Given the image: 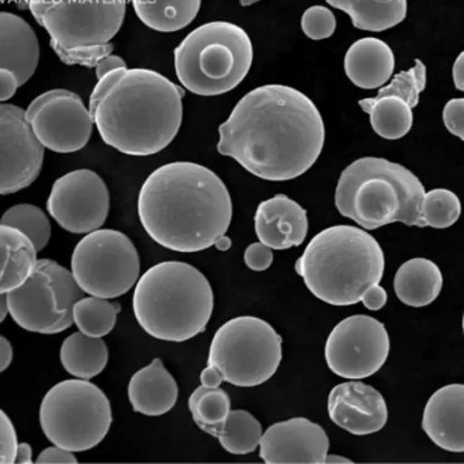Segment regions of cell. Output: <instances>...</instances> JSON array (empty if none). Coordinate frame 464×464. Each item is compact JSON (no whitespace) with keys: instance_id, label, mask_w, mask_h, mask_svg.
<instances>
[{"instance_id":"cell-15","label":"cell","mask_w":464,"mask_h":464,"mask_svg":"<svg viewBox=\"0 0 464 464\" xmlns=\"http://www.w3.org/2000/svg\"><path fill=\"white\" fill-rule=\"evenodd\" d=\"M47 210L65 231L91 234L106 223L111 193L98 173L91 169L73 170L53 183Z\"/></svg>"},{"instance_id":"cell-39","label":"cell","mask_w":464,"mask_h":464,"mask_svg":"<svg viewBox=\"0 0 464 464\" xmlns=\"http://www.w3.org/2000/svg\"><path fill=\"white\" fill-rule=\"evenodd\" d=\"M464 99H452L443 109V122L450 134L464 140Z\"/></svg>"},{"instance_id":"cell-17","label":"cell","mask_w":464,"mask_h":464,"mask_svg":"<svg viewBox=\"0 0 464 464\" xmlns=\"http://www.w3.org/2000/svg\"><path fill=\"white\" fill-rule=\"evenodd\" d=\"M259 448L267 464H323L330 440L320 425L307 418H292L267 428Z\"/></svg>"},{"instance_id":"cell-9","label":"cell","mask_w":464,"mask_h":464,"mask_svg":"<svg viewBox=\"0 0 464 464\" xmlns=\"http://www.w3.org/2000/svg\"><path fill=\"white\" fill-rule=\"evenodd\" d=\"M282 343V336L266 321L249 315L232 318L217 330L208 366L218 369L232 386H261L279 369Z\"/></svg>"},{"instance_id":"cell-36","label":"cell","mask_w":464,"mask_h":464,"mask_svg":"<svg viewBox=\"0 0 464 464\" xmlns=\"http://www.w3.org/2000/svg\"><path fill=\"white\" fill-rule=\"evenodd\" d=\"M302 29L311 40H325L335 33L336 17L328 7H308L303 14Z\"/></svg>"},{"instance_id":"cell-35","label":"cell","mask_w":464,"mask_h":464,"mask_svg":"<svg viewBox=\"0 0 464 464\" xmlns=\"http://www.w3.org/2000/svg\"><path fill=\"white\" fill-rule=\"evenodd\" d=\"M427 88V66L420 60H415L411 70L401 71L390 82V85L380 89L377 98L395 96L414 109L420 103V92Z\"/></svg>"},{"instance_id":"cell-52","label":"cell","mask_w":464,"mask_h":464,"mask_svg":"<svg viewBox=\"0 0 464 464\" xmlns=\"http://www.w3.org/2000/svg\"><path fill=\"white\" fill-rule=\"evenodd\" d=\"M242 6H249V5H254V2H241Z\"/></svg>"},{"instance_id":"cell-21","label":"cell","mask_w":464,"mask_h":464,"mask_svg":"<svg viewBox=\"0 0 464 464\" xmlns=\"http://www.w3.org/2000/svg\"><path fill=\"white\" fill-rule=\"evenodd\" d=\"M40 63V44L32 25L13 13H0V70L9 71L24 85Z\"/></svg>"},{"instance_id":"cell-16","label":"cell","mask_w":464,"mask_h":464,"mask_svg":"<svg viewBox=\"0 0 464 464\" xmlns=\"http://www.w3.org/2000/svg\"><path fill=\"white\" fill-rule=\"evenodd\" d=\"M45 147L14 104L0 106V193L13 195L35 182L44 163Z\"/></svg>"},{"instance_id":"cell-2","label":"cell","mask_w":464,"mask_h":464,"mask_svg":"<svg viewBox=\"0 0 464 464\" xmlns=\"http://www.w3.org/2000/svg\"><path fill=\"white\" fill-rule=\"evenodd\" d=\"M145 232L170 251H204L226 236L232 198L226 183L195 162H172L148 176L139 196Z\"/></svg>"},{"instance_id":"cell-12","label":"cell","mask_w":464,"mask_h":464,"mask_svg":"<svg viewBox=\"0 0 464 464\" xmlns=\"http://www.w3.org/2000/svg\"><path fill=\"white\" fill-rule=\"evenodd\" d=\"M140 255L131 239L117 229L86 234L73 249L71 272L83 292L117 298L140 280Z\"/></svg>"},{"instance_id":"cell-34","label":"cell","mask_w":464,"mask_h":464,"mask_svg":"<svg viewBox=\"0 0 464 464\" xmlns=\"http://www.w3.org/2000/svg\"><path fill=\"white\" fill-rule=\"evenodd\" d=\"M420 211L425 227L448 228L459 220L461 204L458 196L448 188H433L425 193L420 201Z\"/></svg>"},{"instance_id":"cell-23","label":"cell","mask_w":464,"mask_h":464,"mask_svg":"<svg viewBox=\"0 0 464 464\" xmlns=\"http://www.w3.org/2000/svg\"><path fill=\"white\" fill-rule=\"evenodd\" d=\"M343 66L354 86L382 89L394 73V53L380 38H361L349 48Z\"/></svg>"},{"instance_id":"cell-14","label":"cell","mask_w":464,"mask_h":464,"mask_svg":"<svg viewBox=\"0 0 464 464\" xmlns=\"http://www.w3.org/2000/svg\"><path fill=\"white\" fill-rule=\"evenodd\" d=\"M25 119L41 144L57 154L81 151L93 131L91 111L78 94L66 89L37 96L25 111Z\"/></svg>"},{"instance_id":"cell-48","label":"cell","mask_w":464,"mask_h":464,"mask_svg":"<svg viewBox=\"0 0 464 464\" xmlns=\"http://www.w3.org/2000/svg\"><path fill=\"white\" fill-rule=\"evenodd\" d=\"M16 463H33V449L32 446L29 445V443H19V449H17Z\"/></svg>"},{"instance_id":"cell-5","label":"cell","mask_w":464,"mask_h":464,"mask_svg":"<svg viewBox=\"0 0 464 464\" xmlns=\"http://www.w3.org/2000/svg\"><path fill=\"white\" fill-rule=\"evenodd\" d=\"M132 308L140 326L154 338L185 343L206 330L214 310L210 282L185 262H162L140 277Z\"/></svg>"},{"instance_id":"cell-45","label":"cell","mask_w":464,"mask_h":464,"mask_svg":"<svg viewBox=\"0 0 464 464\" xmlns=\"http://www.w3.org/2000/svg\"><path fill=\"white\" fill-rule=\"evenodd\" d=\"M200 380L203 386L210 387V389L220 387L221 383L224 382L223 374L220 373L218 369L213 366H208L201 372Z\"/></svg>"},{"instance_id":"cell-7","label":"cell","mask_w":464,"mask_h":464,"mask_svg":"<svg viewBox=\"0 0 464 464\" xmlns=\"http://www.w3.org/2000/svg\"><path fill=\"white\" fill-rule=\"evenodd\" d=\"M254 61L248 33L228 22L193 30L175 48V70L183 88L198 96L228 93L246 78Z\"/></svg>"},{"instance_id":"cell-6","label":"cell","mask_w":464,"mask_h":464,"mask_svg":"<svg viewBox=\"0 0 464 464\" xmlns=\"http://www.w3.org/2000/svg\"><path fill=\"white\" fill-rule=\"evenodd\" d=\"M425 193L411 170L384 158L366 157L339 176L335 206L341 216L369 231L392 223L424 228L420 208Z\"/></svg>"},{"instance_id":"cell-29","label":"cell","mask_w":464,"mask_h":464,"mask_svg":"<svg viewBox=\"0 0 464 464\" xmlns=\"http://www.w3.org/2000/svg\"><path fill=\"white\" fill-rule=\"evenodd\" d=\"M201 430L217 438L231 455H249L255 452L264 435L261 422L251 412L244 410L229 411L224 422L201 428Z\"/></svg>"},{"instance_id":"cell-51","label":"cell","mask_w":464,"mask_h":464,"mask_svg":"<svg viewBox=\"0 0 464 464\" xmlns=\"http://www.w3.org/2000/svg\"><path fill=\"white\" fill-rule=\"evenodd\" d=\"M0 304H2V317L0 320L4 321L6 318L7 311H9V305H7L6 295H2L0 298Z\"/></svg>"},{"instance_id":"cell-33","label":"cell","mask_w":464,"mask_h":464,"mask_svg":"<svg viewBox=\"0 0 464 464\" xmlns=\"http://www.w3.org/2000/svg\"><path fill=\"white\" fill-rule=\"evenodd\" d=\"M188 410L198 428L213 427L226 420L231 411V399L220 387L210 389L201 384L188 399Z\"/></svg>"},{"instance_id":"cell-37","label":"cell","mask_w":464,"mask_h":464,"mask_svg":"<svg viewBox=\"0 0 464 464\" xmlns=\"http://www.w3.org/2000/svg\"><path fill=\"white\" fill-rule=\"evenodd\" d=\"M114 45L111 43L101 47L82 48V50L55 51L60 60L65 65H81L86 68H96L103 58L113 53Z\"/></svg>"},{"instance_id":"cell-18","label":"cell","mask_w":464,"mask_h":464,"mask_svg":"<svg viewBox=\"0 0 464 464\" xmlns=\"http://www.w3.org/2000/svg\"><path fill=\"white\" fill-rule=\"evenodd\" d=\"M328 414L334 424L356 436L379 432L389 420L383 395L358 380L338 384L331 390Z\"/></svg>"},{"instance_id":"cell-38","label":"cell","mask_w":464,"mask_h":464,"mask_svg":"<svg viewBox=\"0 0 464 464\" xmlns=\"http://www.w3.org/2000/svg\"><path fill=\"white\" fill-rule=\"evenodd\" d=\"M17 442L16 430L13 427L12 420L6 412L0 411V463H16Z\"/></svg>"},{"instance_id":"cell-20","label":"cell","mask_w":464,"mask_h":464,"mask_svg":"<svg viewBox=\"0 0 464 464\" xmlns=\"http://www.w3.org/2000/svg\"><path fill=\"white\" fill-rule=\"evenodd\" d=\"M430 440L448 452L464 450V386L449 384L430 395L422 418Z\"/></svg>"},{"instance_id":"cell-13","label":"cell","mask_w":464,"mask_h":464,"mask_svg":"<svg viewBox=\"0 0 464 464\" xmlns=\"http://www.w3.org/2000/svg\"><path fill=\"white\" fill-rule=\"evenodd\" d=\"M389 354L390 335L386 326L369 315L345 318L326 339V364L343 379L373 376L384 366Z\"/></svg>"},{"instance_id":"cell-40","label":"cell","mask_w":464,"mask_h":464,"mask_svg":"<svg viewBox=\"0 0 464 464\" xmlns=\"http://www.w3.org/2000/svg\"><path fill=\"white\" fill-rule=\"evenodd\" d=\"M245 264L255 272H264L269 269L273 262V252L269 246L262 242H255L249 245L244 255Z\"/></svg>"},{"instance_id":"cell-1","label":"cell","mask_w":464,"mask_h":464,"mask_svg":"<svg viewBox=\"0 0 464 464\" xmlns=\"http://www.w3.org/2000/svg\"><path fill=\"white\" fill-rule=\"evenodd\" d=\"M218 134L221 155L270 182L304 175L325 142L317 106L307 94L285 85L259 86L245 94Z\"/></svg>"},{"instance_id":"cell-49","label":"cell","mask_w":464,"mask_h":464,"mask_svg":"<svg viewBox=\"0 0 464 464\" xmlns=\"http://www.w3.org/2000/svg\"><path fill=\"white\" fill-rule=\"evenodd\" d=\"M214 246H216V248L221 252L228 251V249L232 246V239L227 236L220 237V238L217 239Z\"/></svg>"},{"instance_id":"cell-26","label":"cell","mask_w":464,"mask_h":464,"mask_svg":"<svg viewBox=\"0 0 464 464\" xmlns=\"http://www.w3.org/2000/svg\"><path fill=\"white\" fill-rule=\"evenodd\" d=\"M328 5L349 14L363 32H386L407 17L405 0H328Z\"/></svg>"},{"instance_id":"cell-41","label":"cell","mask_w":464,"mask_h":464,"mask_svg":"<svg viewBox=\"0 0 464 464\" xmlns=\"http://www.w3.org/2000/svg\"><path fill=\"white\" fill-rule=\"evenodd\" d=\"M35 461L38 464H76L78 463V459L75 458V455L71 450H66V449L53 445V448L43 450Z\"/></svg>"},{"instance_id":"cell-24","label":"cell","mask_w":464,"mask_h":464,"mask_svg":"<svg viewBox=\"0 0 464 464\" xmlns=\"http://www.w3.org/2000/svg\"><path fill=\"white\" fill-rule=\"evenodd\" d=\"M34 242L19 229L0 227V293L19 289L37 267Z\"/></svg>"},{"instance_id":"cell-11","label":"cell","mask_w":464,"mask_h":464,"mask_svg":"<svg viewBox=\"0 0 464 464\" xmlns=\"http://www.w3.org/2000/svg\"><path fill=\"white\" fill-rule=\"evenodd\" d=\"M127 4L124 0H32L35 22L50 34L55 51L101 47L120 32Z\"/></svg>"},{"instance_id":"cell-27","label":"cell","mask_w":464,"mask_h":464,"mask_svg":"<svg viewBox=\"0 0 464 464\" xmlns=\"http://www.w3.org/2000/svg\"><path fill=\"white\" fill-rule=\"evenodd\" d=\"M61 363L71 376L89 380L101 374L109 363V349L102 338L76 333L63 341Z\"/></svg>"},{"instance_id":"cell-43","label":"cell","mask_w":464,"mask_h":464,"mask_svg":"<svg viewBox=\"0 0 464 464\" xmlns=\"http://www.w3.org/2000/svg\"><path fill=\"white\" fill-rule=\"evenodd\" d=\"M20 88L19 79L9 71L0 70V101L6 102L14 96Z\"/></svg>"},{"instance_id":"cell-50","label":"cell","mask_w":464,"mask_h":464,"mask_svg":"<svg viewBox=\"0 0 464 464\" xmlns=\"http://www.w3.org/2000/svg\"><path fill=\"white\" fill-rule=\"evenodd\" d=\"M324 463L328 464H352L353 461L351 460V459L343 458V456H336V455H326L325 461Z\"/></svg>"},{"instance_id":"cell-42","label":"cell","mask_w":464,"mask_h":464,"mask_svg":"<svg viewBox=\"0 0 464 464\" xmlns=\"http://www.w3.org/2000/svg\"><path fill=\"white\" fill-rule=\"evenodd\" d=\"M361 302L363 303L367 310H382L387 303V292L380 285H373L364 293Z\"/></svg>"},{"instance_id":"cell-30","label":"cell","mask_w":464,"mask_h":464,"mask_svg":"<svg viewBox=\"0 0 464 464\" xmlns=\"http://www.w3.org/2000/svg\"><path fill=\"white\" fill-rule=\"evenodd\" d=\"M359 106L371 116L372 127L382 139L400 140L411 131L414 114L401 99L395 96L363 99Z\"/></svg>"},{"instance_id":"cell-4","label":"cell","mask_w":464,"mask_h":464,"mask_svg":"<svg viewBox=\"0 0 464 464\" xmlns=\"http://www.w3.org/2000/svg\"><path fill=\"white\" fill-rule=\"evenodd\" d=\"M295 269L321 302L353 305L383 279L384 254L364 229L334 226L311 239Z\"/></svg>"},{"instance_id":"cell-47","label":"cell","mask_w":464,"mask_h":464,"mask_svg":"<svg viewBox=\"0 0 464 464\" xmlns=\"http://www.w3.org/2000/svg\"><path fill=\"white\" fill-rule=\"evenodd\" d=\"M453 82H455L458 91H464V53L459 55L455 65H453Z\"/></svg>"},{"instance_id":"cell-32","label":"cell","mask_w":464,"mask_h":464,"mask_svg":"<svg viewBox=\"0 0 464 464\" xmlns=\"http://www.w3.org/2000/svg\"><path fill=\"white\" fill-rule=\"evenodd\" d=\"M0 226L19 229L34 242L38 252L47 246L51 238V224L44 211L33 204H17L2 217Z\"/></svg>"},{"instance_id":"cell-22","label":"cell","mask_w":464,"mask_h":464,"mask_svg":"<svg viewBox=\"0 0 464 464\" xmlns=\"http://www.w3.org/2000/svg\"><path fill=\"white\" fill-rule=\"evenodd\" d=\"M179 387L160 359H154L131 377L129 400L132 410L147 417H160L175 407Z\"/></svg>"},{"instance_id":"cell-3","label":"cell","mask_w":464,"mask_h":464,"mask_svg":"<svg viewBox=\"0 0 464 464\" xmlns=\"http://www.w3.org/2000/svg\"><path fill=\"white\" fill-rule=\"evenodd\" d=\"M185 91L157 71L117 70L98 81L89 111L104 144L121 154L162 151L182 126Z\"/></svg>"},{"instance_id":"cell-46","label":"cell","mask_w":464,"mask_h":464,"mask_svg":"<svg viewBox=\"0 0 464 464\" xmlns=\"http://www.w3.org/2000/svg\"><path fill=\"white\" fill-rule=\"evenodd\" d=\"M13 359V348L10 345L9 341H7L5 336L0 338V371H6L7 367L12 363Z\"/></svg>"},{"instance_id":"cell-19","label":"cell","mask_w":464,"mask_h":464,"mask_svg":"<svg viewBox=\"0 0 464 464\" xmlns=\"http://www.w3.org/2000/svg\"><path fill=\"white\" fill-rule=\"evenodd\" d=\"M255 231L270 249L285 251L300 246L307 237V211L289 196L276 195L257 206Z\"/></svg>"},{"instance_id":"cell-44","label":"cell","mask_w":464,"mask_h":464,"mask_svg":"<svg viewBox=\"0 0 464 464\" xmlns=\"http://www.w3.org/2000/svg\"><path fill=\"white\" fill-rule=\"evenodd\" d=\"M126 61L122 60L119 55H113V53H111L109 57L103 58V60L98 63V66H96V78H98V81H101L107 73L113 72V71L117 70H126Z\"/></svg>"},{"instance_id":"cell-10","label":"cell","mask_w":464,"mask_h":464,"mask_svg":"<svg viewBox=\"0 0 464 464\" xmlns=\"http://www.w3.org/2000/svg\"><path fill=\"white\" fill-rule=\"evenodd\" d=\"M72 272L51 259H40L30 279L7 293L9 313L30 333L53 335L73 325V307L83 298Z\"/></svg>"},{"instance_id":"cell-8","label":"cell","mask_w":464,"mask_h":464,"mask_svg":"<svg viewBox=\"0 0 464 464\" xmlns=\"http://www.w3.org/2000/svg\"><path fill=\"white\" fill-rule=\"evenodd\" d=\"M113 422L107 395L88 380H65L41 401L40 425L53 445L86 452L106 438Z\"/></svg>"},{"instance_id":"cell-25","label":"cell","mask_w":464,"mask_h":464,"mask_svg":"<svg viewBox=\"0 0 464 464\" xmlns=\"http://www.w3.org/2000/svg\"><path fill=\"white\" fill-rule=\"evenodd\" d=\"M442 285L443 277L440 267L425 257H414L405 262L395 273V295L410 307L430 305L440 295Z\"/></svg>"},{"instance_id":"cell-31","label":"cell","mask_w":464,"mask_h":464,"mask_svg":"<svg viewBox=\"0 0 464 464\" xmlns=\"http://www.w3.org/2000/svg\"><path fill=\"white\" fill-rule=\"evenodd\" d=\"M121 311L119 303L106 298L83 297L73 307V321L79 331L92 338H103L113 331L117 315Z\"/></svg>"},{"instance_id":"cell-28","label":"cell","mask_w":464,"mask_h":464,"mask_svg":"<svg viewBox=\"0 0 464 464\" xmlns=\"http://www.w3.org/2000/svg\"><path fill=\"white\" fill-rule=\"evenodd\" d=\"M139 19L150 29L160 33H173L188 27L200 10V0H134Z\"/></svg>"}]
</instances>
